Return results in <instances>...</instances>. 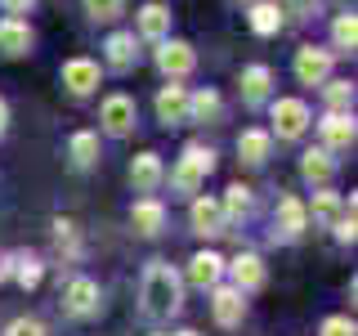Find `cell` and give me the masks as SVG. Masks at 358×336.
<instances>
[{"instance_id":"5bb4252c","label":"cell","mask_w":358,"mask_h":336,"mask_svg":"<svg viewBox=\"0 0 358 336\" xmlns=\"http://www.w3.org/2000/svg\"><path fill=\"white\" fill-rule=\"evenodd\" d=\"M229 269H233V287H238V291H255L264 283V265H260V255H251V251L238 255Z\"/></svg>"},{"instance_id":"e575fe53","label":"cell","mask_w":358,"mask_h":336,"mask_svg":"<svg viewBox=\"0 0 358 336\" xmlns=\"http://www.w3.org/2000/svg\"><path fill=\"white\" fill-rule=\"evenodd\" d=\"M5 9H14V14H22V9H31V0H0Z\"/></svg>"},{"instance_id":"8992f818","label":"cell","mask_w":358,"mask_h":336,"mask_svg":"<svg viewBox=\"0 0 358 336\" xmlns=\"http://www.w3.org/2000/svg\"><path fill=\"white\" fill-rule=\"evenodd\" d=\"M63 305L67 314H94L99 309V283H90V278H72L63 291Z\"/></svg>"},{"instance_id":"52a82bcc","label":"cell","mask_w":358,"mask_h":336,"mask_svg":"<svg viewBox=\"0 0 358 336\" xmlns=\"http://www.w3.org/2000/svg\"><path fill=\"white\" fill-rule=\"evenodd\" d=\"M63 85L72 90V94H90V90L99 85V63H90V59H67V63H63Z\"/></svg>"},{"instance_id":"4316f807","label":"cell","mask_w":358,"mask_h":336,"mask_svg":"<svg viewBox=\"0 0 358 336\" xmlns=\"http://www.w3.org/2000/svg\"><path fill=\"white\" fill-rule=\"evenodd\" d=\"M331 36H336V50H354L358 45V22H354V14H341L331 22Z\"/></svg>"},{"instance_id":"cb8c5ba5","label":"cell","mask_w":358,"mask_h":336,"mask_svg":"<svg viewBox=\"0 0 358 336\" xmlns=\"http://www.w3.org/2000/svg\"><path fill=\"white\" fill-rule=\"evenodd\" d=\"M251 27L260 31V36H273V31L282 27V9H278V5H264V0H255V9H251Z\"/></svg>"},{"instance_id":"6da1fadb","label":"cell","mask_w":358,"mask_h":336,"mask_svg":"<svg viewBox=\"0 0 358 336\" xmlns=\"http://www.w3.org/2000/svg\"><path fill=\"white\" fill-rule=\"evenodd\" d=\"M175 309H179V274L171 265H148V274H143V314L166 318Z\"/></svg>"},{"instance_id":"f35d334b","label":"cell","mask_w":358,"mask_h":336,"mask_svg":"<svg viewBox=\"0 0 358 336\" xmlns=\"http://www.w3.org/2000/svg\"><path fill=\"white\" fill-rule=\"evenodd\" d=\"M179 336H193V332H179Z\"/></svg>"},{"instance_id":"9c48e42d","label":"cell","mask_w":358,"mask_h":336,"mask_svg":"<svg viewBox=\"0 0 358 336\" xmlns=\"http://www.w3.org/2000/svg\"><path fill=\"white\" fill-rule=\"evenodd\" d=\"M322 144H327V153L350 148V144H354V117H350V112H331V117L322 121Z\"/></svg>"},{"instance_id":"44dd1931","label":"cell","mask_w":358,"mask_h":336,"mask_svg":"<svg viewBox=\"0 0 358 336\" xmlns=\"http://www.w3.org/2000/svg\"><path fill=\"white\" fill-rule=\"evenodd\" d=\"M108 63L117 67V72H126L134 63V31H117V36H108Z\"/></svg>"},{"instance_id":"9a60e30c","label":"cell","mask_w":358,"mask_h":336,"mask_svg":"<svg viewBox=\"0 0 358 336\" xmlns=\"http://www.w3.org/2000/svg\"><path fill=\"white\" fill-rule=\"evenodd\" d=\"M166 31H171V9L166 5H143L139 9V36L166 41Z\"/></svg>"},{"instance_id":"484cf974","label":"cell","mask_w":358,"mask_h":336,"mask_svg":"<svg viewBox=\"0 0 358 336\" xmlns=\"http://www.w3.org/2000/svg\"><path fill=\"white\" fill-rule=\"evenodd\" d=\"M94 157H99V139L90 130H81V134H72V162L76 166H94Z\"/></svg>"},{"instance_id":"ac0fdd59","label":"cell","mask_w":358,"mask_h":336,"mask_svg":"<svg viewBox=\"0 0 358 336\" xmlns=\"http://www.w3.org/2000/svg\"><path fill=\"white\" fill-rule=\"evenodd\" d=\"M278 229H282V238H300V233H305V206H300L296 197L278 202Z\"/></svg>"},{"instance_id":"7402d4cb","label":"cell","mask_w":358,"mask_h":336,"mask_svg":"<svg viewBox=\"0 0 358 336\" xmlns=\"http://www.w3.org/2000/svg\"><path fill=\"white\" fill-rule=\"evenodd\" d=\"M268 81H273V76H268V67H264V63L246 67V72H242V94L251 99V104H260V99L268 94Z\"/></svg>"},{"instance_id":"7c38bea8","label":"cell","mask_w":358,"mask_h":336,"mask_svg":"<svg viewBox=\"0 0 358 336\" xmlns=\"http://www.w3.org/2000/svg\"><path fill=\"white\" fill-rule=\"evenodd\" d=\"M220 274H224V260L215 251H197L193 260H188V283H197V287H215Z\"/></svg>"},{"instance_id":"f1b7e54d","label":"cell","mask_w":358,"mask_h":336,"mask_svg":"<svg viewBox=\"0 0 358 336\" xmlns=\"http://www.w3.org/2000/svg\"><path fill=\"white\" fill-rule=\"evenodd\" d=\"M14 278L22 287H36L41 283V260H36V255H18V260H14Z\"/></svg>"},{"instance_id":"8fae6325","label":"cell","mask_w":358,"mask_h":336,"mask_svg":"<svg viewBox=\"0 0 358 336\" xmlns=\"http://www.w3.org/2000/svg\"><path fill=\"white\" fill-rule=\"evenodd\" d=\"M130 184L139 188V193H152V188L162 184V162H157V153H139L130 162Z\"/></svg>"},{"instance_id":"d590c367","label":"cell","mask_w":358,"mask_h":336,"mask_svg":"<svg viewBox=\"0 0 358 336\" xmlns=\"http://www.w3.org/2000/svg\"><path fill=\"white\" fill-rule=\"evenodd\" d=\"M9 265H14V255H5V251H0V278H9V274H14Z\"/></svg>"},{"instance_id":"ba28073f","label":"cell","mask_w":358,"mask_h":336,"mask_svg":"<svg viewBox=\"0 0 358 336\" xmlns=\"http://www.w3.org/2000/svg\"><path fill=\"white\" fill-rule=\"evenodd\" d=\"M103 126H108V134H126L134 126V99H126V94L103 99Z\"/></svg>"},{"instance_id":"f546056e","label":"cell","mask_w":358,"mask_h":336,"mask_svg":"<svg viewBox=\"0 0 358 336\" xmlns=\"http://www.w3.org/2000/svg\"><path fill=\"white\" fill-rule=\"evenodd\" d=\"M336 216H341V202H336L331 193H318V202H313V220L336 224Z\"/></svg>"},{"instance_id":"ab89813d","label":"cell","mask_w":358,"mask_h":336,"mask_svg":"<svg viewBox=\"0 0 358 336\" xmlns=\"http://www.w3.org/2000/svg\"><path fill=\"white\" fill-rule=\"evenodd\" d=\"M246 5H255V0H246Z\"/></svg>"},{"instance_id":"60d3db41","label":"cell","mask_w":358,"mask_h":336,"mask_svg":"<svg viewBox=\"0 0 358 336\" xmlns=\"http://www.w3.org/2000/svg\"><path fill=\"white\" fill-rule=\"evenodd\" d=\"M157 336H162V332H157Z\"/></svg>"},{"instance_id":"d6a6232c","label":"cell","mask_w":358,"mask_h":336,"mask_svg":"<svg viewBox=\"0 0 358 336\" xmlns=\"http://www.w3.org/2000/svg\"><path fill=\"white\" fill-rule=\"evenodd\" d=\"M9 336H45V328L36 318H14L9 323Z\"/></svg>"},{"instance_id":"2e32d148","label":"cell","mask_w":358,"mask_h":336,"mask_svg":"<svg viewBox=\"0 0 358 336\" xmlns=\"http://www.w3.org/2000/svg\"><path fill=\"white\" fill-rule=\"evenodd\" d=\"M215 323H224V328H238L242 323V291L238 287L215 291Z\"/></svg>"},{"instance_id":"30bf717a","label":"cell","mask_w":358,"mask_h":336,"mask_svg":"<svg viewBox=\"0 0 358 336\" xmlns=\"http://www.w3.org/2000/svg\"><path fill=\"white\" fill-rule=\"evenodd\" d=\"M157 117H162L166 126L188 121V94H184V85H166L162 94H157Z\"/></svg>"},{"instance_id":"1f68e13d","label":"cell","mask_w":358,"mask_h":336,"mask_svg":"<svg viewBox=\"0 0 358 336\" xmlns=\"http://www.w3.org/2000/svg\"><path fill=\"white\" fill-rule=\"evenodd\" d=\"M85 9L94 18H117L121 14V0H85Z\"/></svg>"},{"instance_id":"7a4b0ae2","label":"cell","mask_w":358,"mask_h":336,"mask_svg":"<svg viewBox=\"0 0 358 336\" xmlns=\"http://www.w3.org/2000/svg\"><path fill=\"white\" fill-rule=\"evenodd\" d=\"M210 166H215V153H210V148H201V144H193V148L184 153V166L175 171V188L193 193V188L201 184V179L210 175Z\"/></svg>"},{"instance_id":"603a6c76","label":"cell","mask_w":358,"mask_h":336,"mask_svg":"<svg viewBox=\"0 0 358 336\" xmlns=\"http://www.w3.org/2000/svg\"><path fill=\"white\" fill-rule=\"evenodd\" d=\"M238 153H242V162L260 166L264 157H268V134H264V130H246L242 139H238Z\"/></svg>"},{"instance_id":"d4e9b609","label":"cell","mask_w":358,"mask_h":336,"mask_svg":"<svg viewBox=\"0 0 358 336\" xmlns=\"http://www.w3.org/2000/svg\"><path fill=\"white\" fill-rule=\"evenodd\" d=\"M188 117H193V121H215L220 117V94H215V90L188 94Z\"/></svg>"},{"instance_id":"8d00e7d4","label":"cell","mask_w":358,"mask_h":336,"mask_svg":"<svg viewBox=\"0 0 358 336\" xmlns=\"http://www.w3.org/2000/svg\"><path fill=\"white\" fill-rule=\"evenodd\" d=\"M278 5H287V9H309L313 0H278Z\"/></svg>"},{"instance_id":"4dcf8cb0","label":"cell","mask_w":358,"mask_h":336,"mask_svg":"<svg viewBox=\"0 0 358 336\" xmlns=\"http://www.w3.org/2000/svg\"><path fill=\"white\" fill-rule=\"evenodd\" d=\"M327 104H331V112H345L354 104V85L350 81H336L331 90H327Z\"/></svg>"},{"instance_id":"d6986e66","label":"cell","mask_w":358,"mask_h":336,"mask_svg":"<svg viewBox=\"0 0 358 336\" xmlns=\"http://www.w3.org/2000/svg\"><path fill=\"white\" fill-rule=\"evenodd\" d=\"M193 229H197V233H220V229H224L220 202H210V197H197V202H193Z\"/></svg>"},{"instance_id":"e0dca14e","label":"cell","mask_w":358,"mask_h":336,"mask_svg":"<svg viewBox=\"0 0 358 336\" xmlns=\"http://www.w3.org/2000/svg\"><path fill=\"white\" fill-rule=\"evenodd\" d=\"M27 45H31V31H27L22 18H5V22H0V50H5V54H27Z\"/></svg>"},{"instance_id":"74e56055","label":"cell","mask_w":358,"mask_h":336,"mask_svg":"<svg viewBox=\"0 0 358 336\" xmlns=\"http://www.w3.org/2000/svg\"><path fill=\"white\" fill-rule=\"evenodd\" d=\"M5 121H9V112H5V99H0V134H5Z\"/></svg>"},{"instance_id":"3957f363","label":"cell","mask_w":358,"mask_h":336,"mask_svg":"<svg viewBox=\"0 0 358 336\" xmlns=\"http://www.w3.org/2000/svg\"><path fill=\"white\" fill-rule=\"evenodd\" d=\"M309 126V108L300 104V99H278L273 104V130L278 139H300Z\"/></svg>"},{"instance_id":"83f0119b","label":"cell","mask_w":358,"mask_h":336,"mask_svg":"<svg viewBox=\"0 0 358 336\" xmlns=\"http://www.w3.org/2000/svg\"><path fill=\"white\" fill-rule=\"evenodd\" d=\"M246 206H251V188H242V184H233L229 188V197H224V220H238V216H246Z\"/></svg>"},{"instance_id":"4fadbf2b","label":"cell","mask_w":358,"mask_h":336,"mask_svg":"<svg viewBox=\"0 0 358 336\" xmlns=\"http://www.w3.org/2000/svg\"><path fill=\"white\" fill-rule=\"evenodd\" d=\"M130 224L143 233V238H152V233H162V224H166V211H162V202H152V197H143V202H134V211H130Z\"/></svg>"},{"instance_id":"5b68a950","label":"cell","mask_w":358,"mask_h":336,"mask_svg":"<svg viewBox=\"0 0 358 336\" xmlns=\"http://www.w3.org/2000/svg\"><path fill=\"white\" fill-rule=\"evenodd\" d=\"M331 72V50H318V45H305V50L296 54V76L305 85H322Z\"/></svg>"},{"instance_id":"277c9868","label":"cell","mask_w":358,"mask_h":336,"mask_svg":"<svg viewBox=\"0 0 358 336\" xmlns=\"http://www.w3.org/2000/svg\"><path fill=\"white\" fill-rule=\"evenodd\" d=\"M193 63H197V54H193V45H184V41H162V50H157V67H162L171 81L188 76Z\"/></svg>"},{"instance_id":"ffe728a7","label":"cell","mask_w":358,"mask_h":336,"mask_svg":"<svg viewBox=\"0 0 358 336\" xmlns=\"http://www.w3.org/2000/svg\"><path fill=\"white\" fill-rule=\"evenodd\" d=\"M300 171H305V179H309V184H327V179H331V171H336V162H331V153H327V148H313V153H305Z\"/></svg>"},{"instance_id":"836d02e7","label":"cell","mask_w":358,"mask_h":336,"mask_svg":"<svg viewBox=\"0 0 358 336\" xmlns=\"http://www.w3.org/2000/svg\"><path fill=\"white\" fill-rule=\"evenodd\" d=\"M322 336H354V323L350 318H327L322 323Z\"/></svg>"}]
</instances>
